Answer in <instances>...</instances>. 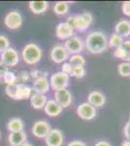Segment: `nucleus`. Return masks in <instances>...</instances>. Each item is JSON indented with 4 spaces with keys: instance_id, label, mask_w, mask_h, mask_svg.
<instances>
[{
    "instance_id": "nucleus-22",
    "label": "nucleus",
    "mask_w": 130,
    "mask_h": 146,
    "mask_svg": "<svg viewBox=\"0 0 130 146\" xmlns=\"http://www.w3.org/2000/svg\"><path fill=\"white\" fill-rule=\"evenodd\" d=\"M29 10L35 15H41L48 10L49 2L48 1H30L28 3Z\"/></svg>"
},
{
    "instance_id": "nucleus-7",
    "label": "nucleus",
    "mask_w": 130,
    "mask_h": 146,
    "mask_svg": "<svg viewBox=\"0 0 130 146\" xmlns=\"http://www.w3.org/2000/svg\"><path fill=\"white\" fill-rule=\"evenodd\" d=\"M64 47L69 53V55H77L81 54L84 48V41L79 36H73L66 40L64 43Z\"/></svg>"
},
{
    "instance_id": "nucleus-8",
    "label": "nucleus",
    "mask_w": 130,
    "mask_h": 146,
    "mask_svg": "<svg viewBox=\"0 0 130 146\" xmlns=\"http://www.w3.org/2000/svg\"><path fill=\"white\" fill-rule=\"evenodd\" d=\"M69 53L65 49L64 45L57 44L53 46L49 53V58L54 63H63L67 60H69Z\"/></svg>"
},
{
    "instance_id": "nucleus-36",
    "label": "nucleus",
    "mask_w": 130,
    "mask_h": 146,
    "mask_svg": "<svg viewBox=\"0 0 130 146\" xmlns=\"http://www.w3.org/2000/svg\"><path fill=\"white\" fill-rule=\"evenodd\" d=\"M123 135L127 140H130V123L129 122L125 124V126L123 128Z\"/></svg>"
},
{
    "instance_id": "nucleus-13",
    "label": "nucleus",
    "mask_w": 130,
    "mask_h": 146,
    "mask_svg": "<svg viewBox=\"0 0 130 146\" xmlns=\"http://www.w3.org/2000/svg\"><path fill=\"white\" fill-rule=\"evenodd\" d=\"M53 98H54L53 100L62 108H67L72 104V101H73L72 94H71V92L69 90H67V89L54 92Z\"/></svg>"
},
{
    "instance_id": "nucleus-29",
    "label": "nucleus",
    "mask_w": 130,
    "mask_h": 146,
    "mask_svg": "<svg viewBox=\"0 0 130 146\" xmlns=\"http://www.w3.org/2000/svg\"><path fill=\"white\" fill-rule=\"evenodd\" d=\"M86 73V70L84 66H74L70 77H75V78L81 79L82 77H84Z\"/></svg>"
},
{
    "instance_id": "nucleus-17",
    "label": "nucleus",
    "mask_w": 130,
    "mask_h": 146,
    "mask_svg": "<svg viewBox=\"0 0 130 146\" xmlns=\"http://www.w3.org/2000/svg\"><path fill=\"white\" fill-rule=\"evenodd\" d=\"M33 91L30 86L27 84H16V100H29L32 96Z\"/></svg>"
},
{
    "instance_id": "nucleus-28",
    "label": "nucleus",
    "mask_w": 130,
    "mask_h": 146,
    "mask_svg": "<svg viewBox=\"0 0 130 146\" xmlns=\"http://www.w3.org/2000/svg\"><path fill=\"white\" fill-rule=\"evenodd\" d=\"M30 74L26 70H22L16 74V84H26L30 81Z\"/></svg>"
},
{
    "instance_id": "nucleus-39",
    "label": "nucleus",
    "mask_w": 130,
    "mask_h": 146,
    "mask_svg": "<svg viewBox=\"0 0 130 146\" xmlns=\"http://www.w3.org/2000/svg\"><path fill=\"white\" fill-rule=\"evenodd\" d=\"M94 146H112V144L107 140H99L94 144Z\"/></svg>"
},
{
    "instance_id": "nucleus-35",
    "label": "nucleus",
    "mask_w": 130,
    "mask_h": 146,
    "mask_svg": "<svg viewBox=\"0 0 130 146\" xmlns=\"http://www.w3.org/2000/svg\"><path fill=\"white\" fill-rule=\"evenodd\" d=\"M29 74H30V77H31V78L36 79L40 76H43V75H45V74H48V73L42 72L41 70H39V69H32L31 71L29 72Z\"/></svg>"
},
{
    "instance_id": "nucleus-21",
    "label": "nucleus",
    "mask_w": 130,
    "mask_h": 146,
    "mask_svg": "<svg viewBox=\"0 0 130 146\" xmlns=\"http://www.w3.org/2000/svg\"><path fill=\"white\" fill-rule=\"evenodd\" d=\"M115 32L120 36L128 37L130 36V21L120 20L115 25Z\"/></svg>"
},
{
    "instance_id": "nucleus-9",
    "label": "nucleus",
    "mask_w": 130,
    "mask_h": 146,
    "mask_svg": "<svg viewBox=\"0 0 130 146\" xmlns=\"http://www.w3.org/2000/svg\"><path fill=\"white\" fill-rule=\"evenodd\" d=\"M77 114L82 120L90 121L93 120L97 115V110L95 107L89 104L88 102H82L77 107Z\"/></svg>"
},
{
    "instance_id": "nucleus-11",
    "label": "nucleus",
    "mask_w": 130,
    "mask_h": 146,
    "mask_svg": "<svg viewBox=\"0 0 130 146\" xmlns=\"http://www.w3.org/2000/svg\"><path fill=\"white\" fill-rule=\"evenodd\" d=\"M64 133L59 129H51L45 137L47 146H62L64 143Z\"/></svg>"
},
{
    "instance_id": "nucleus-42",
    "label": "nucleus",
    "mask_w": 130,
    "mask_h": 146,
    "mask_svg": "<svg viewBox=\"0 0 130 146\" xmlns=\"http://www.w3.org/2000/svg\"><path fill=\"white\" fill-rule=\"evenodd\" d=\"M0 138H1V131H0Z\"/></svg>"
},
{
    "instance_id": "nucleus-12",
    "label": "nucleus",
    "mask_w": 130,
    "mask_h": 146,
    "mask_svg": "<svg viewBox=\"0 0 130 146\" xmlns=\"http://www.w3.org/2000/svg\"><path fill=\"white\" fill-rule=\"evenodd\" d=\"M31 88L33 93L42 94V95H46L47 93H49L51 90V86H49L48 74H45L43 76H40L38 78L34 79Z\"/></svg>"
},
{
    "instance_id": "nucleus-38",
    "label": "nucleus",
    "mask_w": 130,
    "mask_h": 146,
    "mask_svg": "<svg viewBox=\"0 0 130 146\" xmlns=\"http://www.w3.org/2000/svg\"><path fill=\"white\" fill-rule=\"evenodd\" d=\"M9 70V68L5 66L4 64H2L1 62H0V80H2V78H3V76H4V74L8 71Z\"/></svg>"
},
{
    "instance_id": "nucleus-40",
    "label": "nucleus",
    "mask_w": 130,
    "mask_h": 146,
    "mask_svg": "<svg viewBox=\"0 0 130 146\" xmlns=\"http://www.w3.org/2000/svg\"><path fill=\"white\" fill-rule=\"evenodd\" d=\"M120 146H130V140H127L125 139L121 142V145Z\"/></svg>"
},
{
    "instance_id": "nucleus-27",
    "label": "nucleus",
    "mask_w": 130,
    "mask_h": 146,
    "mask_svg": "<svg viewBox=\"0 0 130 146\" xmlns=\"http://www.w3.org/2000/svg\"><path fill=\"white\" fill-rule=\"evenodd\" d=\"M119 74L122 77H129L130 76V62H122L119 64L117 67Z\"/></svg>"
},
{
    "instance_id": "nucleus-43",
    "label": "nucleus",
    "mask_w": 130,
    "mask_h": 146,
    "mask_svg": "<svg viewBox=\"0 0 130 146\" xmlns=\"http://www.w3.org/2000/svg\"><path fill=\"white\" fill-rule=\"evenodd\" d=\"M128 122H129V123H130V117H129V121H128Z\"/></svg>"
},
{
    "instance_id": "nucleus-15",
    "label": "nucleus",
    "mask_w": 130,
    "mask_h": 146,
    "mask_svg": "<svg viewBox=\"0 0 130 146\" xmlns=\"http://www.w3.org/2000/svg\"><path fill=\"white\" fill-rule=\"evenodd\" d=\"M87 102L93 107H102L106 103V96L100 91H92L87 96Z\"/></svg>"
},
{
    "instance_id": "nucleus-3",
    "label": "nucleus",
    "mask_w": 130,
    "mask_h": 146,
    "mask_svg": "<svg viewBox=\"0 0 130 146\" xmlns=\"http://www.w3.org/2000/svg\"><path fill=\"white\" fill-rule=\"evenodd\" d=\"M66 22L69 23L74 30L84 32L92 25V23H93V16L89 12H84L82 14L70 16V17H68Z\"/></svg>"
},
{
    "instance_id": "nucleus-32",
    "label": "nucleus",
    "mask_w": 130,
    "mask_h": 146,
    "mask_svg": "<svg viewBox=\"0 0 130 146\" xmlns=\"http://www.w3.org/2000/svg\"><path fill=\"white\" fill-rule=\"evenodd\" d=\"M122 48L125 52V60L126 62H130V40H125L122 43Z\"/></svg>"
},
{
    "instance_id": "nucleus-19",
    "label": "nucleus",
    "mask_w": 130,
    "mask_h": 146,
    "mask_svg": "<svg viewBox=\"0 0 130 146\" xmlns=\"http://www.w3.org/2000/svg\"><path fill=\"white\" fill-rule=\"evenodd\" d=\"M8 141L11 146H20L23 142L27 141V135L24 131L18 133H10L8 136Z\"/></svg>"
},
{
    "instance_id": "nucleus-4",
    "label": "nucleus",
    "mask_w": 130,
    "mask_h": 146,
    "mask_svg": "<svg viewBox=\"0 0 130 146\" xmlns=\"http://www.w3.org/2000/svg\"><path fill=\"white\" fill-rule=\"evenodd\" d=\"M49 82L51 88L54 92L61 91V90H64V89H67V87L69 86L70 76L65 74V73H63L62 71H57L51 75Z\"/></svg>"
},
{
    "instance_id": "nucleus-18",
    "label": "nucleus",
    "mask_w": 130,
    "mask_h": 146,
    "mask_svg": "<svg viewBox=\"0 0 130 146\" xmlns=\"http://www.w3.org/2000/svg\"><path fill=\"white\" fill-rule=\"evenodd\" d=\"M29 100H30V105H31V107L36 110H40V109H44L45 105H46L47 101H48V98H47L46 95L33 93Z\"/></svg>"
},
{
    "instance_id": "nucleus-1",
    "label": "nucleus",
    "mask_w": 130,
    "mask_h": 146,
    "mask_svg": "<svg viewBox=\"0 0 130 146\" xmlns=\"http://www.w3.org/2000/svg\"><path fill=\"white\" fill-rule=\"evenodd\" d=\"M84 47L92 55L104 53L109 48L107 35L99 30L89 32L84 40Z\"/></svg>"
},
{
    "instance_id": "nucleus-23",
    "label": "nucleus",
    "mask_w": 130,
    "mask_h": 146,
    "mask_svg": "<svg viewBox=\"0 0 130 146\" xmlns=\"http://www.w3.org/2000/svg\"><path fill=\"white\" fill-rule=\"evenodd\" d=\"M69 9H70V6H69V4H68V2L58 1L53 5V10L55 15L64 16L68 13V12H69Z\"/></svg>"
},
{
    "instance_id": "nucleus-2",
    "label": "nucleus",
    "mask_w": 130,
    "mask_h": 146,
    "mask_svg": "<svg viewBox=\"0 0 130 146\" xmlns=\"http://www.w3.org/2000/svg\"><path fill=\"white\" fill-rule=\"evenodd\" d=\"M20 56L24 63L28 65H35L41 62L43 58V50L38 44L30 42L22 48Z\"/></svg>"
},
{
    "instance_id": "nucleus-33",
    "label": "nucleus",
    "mask_w": 130,
    "mask_h": 146,
    "mask_svg": "<svg viewBox=\"0 0 130 146\" xmlns=\"http://www.w3.org/2000/svg\"><path fill=\"white\" fill-rule=\"evenodd\" d=\"M72 70H73V66L68 62H63L62 65H61V70H60V71H62L63 73H65V74L69 75V76L71 75V73H72Z\"/></svg>"
},
{
    "instance_id": "nucleus-10",
    "label": "nucleus",
    "mask_w": 130,
    "mask_h": 146,
    "mask_svg": "<svg viewBox=\"0 0 130 146\" xmlns=\"http://www.w3.org/2000/svg\"><path fill=\"white\" fill-rule=\"evenodd\" d=\"M51 129V124L48 121H46V120H39V121H36L33 124L31 133L37 138H44L45 139V137L49 135Z\"/></svg>"
},
{
    "instance_id": "nucleus-30",
    "label": "nucleus",
    "mask_w": 130,
    "mask_h": 146,
    "mask_svg": "<svg viewBox=\"0 0 130 146\" xmlns=\"http://www.w3.org/2000/svg\"><path fill=\"white\" fill-rule=\"evenodd\" d=\"M10 47V39L6 35H0V54Z\"/></svg>"
},
{
    "instance_id": "nucleus-34",
    "label": "nucleus",
    "mask_w": 130,
    "mask_h": 146,
    "mask_svg": "<svg viewBox=\"0 0 130 146\" xmlns=\"http://www.w3.org/2000/svg\"><path fill=\"white\" fill-rule=\"evenodd\" d=\"M121 11L123 15L130 17V1H124L121 5Z\"/></svg>"
},
{
    "instance_id": "nucleus-16",
    "label": "nucleus",
    "mask_w": 130,
    "mask_h": 146,
    "mask_svg": "<svg viewBox=\"0 0 130 146\" xmlns=\"http://www.w3.org/2000/svg\"><path fill=\"white\" fill-rule=\"evenodd\" d=\"M44 111L49 117H57L62 113L63 108L54 100H48L44 107Z\"/></svg>"
},
{
    "instance_id": "nucleus-37",
    "label": "nucleus",
    "mask_w": 130,
    "mask_h": 146,
    "mask_svg": "<svg viewBox=\"0 0 130 146\" xmlns=\"http://www.w3.org/2000/svg\"><path fill=\"white\" fill-rule=\"evenodd\" d=\"M67 146H87V145L86 142H84L82 140H73L70 141L67 144Z\"/></svg>"
},
{
    "instance_id": "nucleus-14",
    "label": "nucleus",
    "mask_w": 130,
    "mask_h": 146,
    "mask_svg": "<svg viewBox=\"0 0 130 146\" xmlns=\"http://www.w3.org/2000/svg\"><path fill=\"white\" fill-rule=\"evenodd\" d=\"M75 30L67 22L59 23L55 27V35L60 40H68L74 36Z\"/></svg>"
},
{
    "instance_id": "nucleus-5",
    "label": "nucleus",
    "mask_w": 130,
    "mask_h": 146,
    "mask_svg": "<svg viewBox=\"0 0 130 146\" xmlns=\"http://www.w3.org/2000/svg\"><path fill=\"white\" fill-rule=\"evenodd\" d=\"M20 54L13 47H10V48H8L7 50L0 54V62H1L2 64H4L8 68L18 65V63L20 62Z\"/></svg>"
},
{
    "instance_id": "nucleus-24",
    "label": "nucleus",
    "mask_w": 130,
    "mask_h": 146,
    "mask_svg": "<svg viewBox=\"0 0 130 146\" xmlns=\"http://www.w3.org/2000/svg\"><path fill=\"white\" fill-rule=\"evenodd\" d=\"M123 41H124L123 37L120 36V35H119L117 33H115V32H114V33L111 35L110 39H108V47L117 49V47H119L122 43H123Z\"/></svg>"
},
{
    "instance_id": "nucleus-31",
    "label": "nucleus",
    "mask_w": 130,
    "mask_h": 146,
    "mask_svg": "<svg viewBox=\"0 0 130 146\" xmlns=\"http://www.w3.org/2000/svg\"><path fill=\"white\" fill-rule=\"evenodd\" d=\"M5 93L6 95L11 98L12 100H16V84L14 85H8L5 88Z\"/></svg>"
},
{
    "instance_id": "nucleus-41",
    "label": "nucleus",
    "mask_w": 130,
    "mask_h": 146,
    "mask_svg": "<svg viewBox=\"0 0 130 146\" xmlns=\"http://www.w3.org/2000/svg\"><path fill=\"white\" fill-rule=\"evenodd\" d=\"M20 146H33V145L29 142V141H25V142H23Z\"/></svg>"
},
{
    "instance_id": "nucleus-25",
    "label": "nucleus",
    "mask_w": 130,
    "mask_h": 146,
    "mask_svg": "<svg viewBox=\"0 0 130 146\" xmlns=\"http://www.w3.org/2000/svg\"><path fill=\"white\" fill-rule=\"evenodd\" d=\"M73 67L74 66H84L86 65V58L81 54H77V55H72L69 56V62Z\"/></svg>"
},
{
    "instance_id": "nucleus-26",
    "label": "nucleus",
    "mask_w": 130,
    "mask_h": 146,
    "mask_svg": "<svg viewBox=\"0 0 130 146\" xmlns=\"http://www.w3.org/2000/svg\"><path fill=\"white\" fill-rule=\"evenodd\" d=\"M2 81L6 84V86L16 84V74L14 71L8 70V71L4 74L3 78H2Z\"/></svg>"
},
{
    "instance_id": "nucleus-20",
    "label": "nucleus",
    "mask_w": 130,
    "mask_h": 146,
    "mask_svg": "<svg viewBox=\"0 0 130 146\" xmlns=\"http://www.w3.org/2000/svg\"><path fill=\"white\" fill-rule=\"evenodd\" d=\"M24 129V122L20 117H13L7 123V129L9 133H18Z\"/></svg>"
},
{
    "instance_id": "nucleus-6",
    "label": "nucleus",
    "mask_w": 130,
    "mask_h": 146,
    "mask_svg": "<svg viewBox=\"0 0 130 146\" xmlns=\"http://www.w3.org/2000/svg\"><path fill=\"white\" fill-rule=\"evenodd\" d=\"M23 23V17L20 11L12 10L5 15L4 17V25L7 28L12 30L18 29Z\"/></svg>"
}]
</instances>
